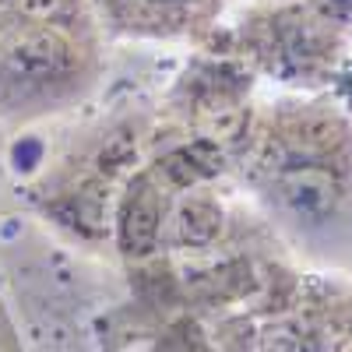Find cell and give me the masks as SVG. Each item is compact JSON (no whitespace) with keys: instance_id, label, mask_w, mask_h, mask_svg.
Returning a JSON list of instances; mask_svg holds the SVG:
<instances>
[{"instance_id":"6da1fadb","label":"cell","mask_w":352,"mask_h":352,"mask_svg":"<svg viewBox=\"0 0 352 352\" xmlns=\"http://www.w3.org/2000/svg\"><path fill=\"white\" fill-rule=\"evenodd\" d=\"M74 74V46L64 32L32 25L0 53V78L21 92H46Z\"/></svg>"},{"instance_id":"7a4b0ae2","label":"cell","mask_w":352,"mask_h":352,"mask_svg":"<svg viewBox=\"0 0 352 352\" xmlns=\"http://www.w3.org/2000/svg\"><path fill=\"white\" fill-rule=\"evenodd\" d=\"M275 190L285 204V212L292 219H300L307 226L317 222H328L338 212V201H342V184L338 176L320 166V162H292L278 173Z\"/></svg>"},{"instance_id":"3957f363","label":"cell","mask_w":352,"mask_h":352,"mask_svg":"<svg viewBox=\"0 0 352 352\" xmlns=\"http://www.w3.org/2000/svg\"><path fill=\"white\" fill-rule=\"evenodd\" d=\"M162 232V190L148 173H141L131 180L120 212H116V236H120L124 254L144 257L152 254Z\"/></svg>"},{"instance_id":"277c9868","label":"cell","mask_w":352,"mask_h":352,"mask_svg":"<svg viewBox=\"0 0 352 352\" xmlns=\"http://www.w3.org/2000/svg\"><path fill=\"white\" fill-rule=\"evenodd\" d=\"M219 169H222V152L212 141H194V144H187V148H176L166 159H159L162 180L180 187V190H190L194 184L208 180V176L219 173Z\"/></svg>"},{"instance_id":"5b68a950","label":"cell","mask_w":352,"mask_h":352,"mask_svg":"<svg viewBox=\"0 0 352 352\" xmlns=\"http://www.w3.org/2000/svg\"><path fill=\"white\" fill-rule=\"evenodd\" d=\"M222 232V208L208 197H184L173 215V236L180 247H208Z\"/></svg>"},{"instance_id":"8992f818","label":"cell","mask_w":352,"mask_h":352,"mask_svg":"<svg viewBox=\"0 0 352 352\" xmlns=\"http://www.w3.org/2000/svg\"><path fill=\"white\" fill-rule=\"evenodd\" d=\"M247 127V116L243 109L226 99V96H208L201 106H197V131H201V141H212L215 148L219 144H232Z\"/></svg>"},{"instance_id":"52a82bcc","label":"cell","mask_w":352,"mask_h":352,"mask_svg":"<svg viewBox=\"0 0 352 352\" xmlns=\"http://www.w3.org/2000/svg\"><path fill=\"white\" fill-rule=\"evenodd\" d=\"M138 159V138L131 131H116L106 144H102V155H99V169L106 176H127L134 169Z\"/></svg>"},{"instance_id":"ba28073f","label":"cell","mask_w":352,"mask_h":352,"mask_svg":"<svg viewBox=\"0 0 352 352\" xmlns=\"http://www.w3.org/2000/svg\"><path fill=\"white\" fill-rule=\"evenodd\" d=\"M11 4L25 21L46 25V28H53V21L67 18V11H71V0H11Z\"/></svg>"},{"instance_id":"9c48e42d","label":"cell","mask_w":352,"mask_h":352,"mask_svg":"<svg viewBox=\"0 0 352 352\" xmlns=\"http://www.w3.org/2000/svg\"><path fill=\"white\" fill-rule=\"evenodd\" d=\"M162 352H208V349H204V342H201V335H197L194 324H184V328H176L166 338Z\"/></svg>"},{"instance_id":"30bf717a","label":"cell","mask_w":352,"mask_h":352,"mask_svg":"<svg viewBox=\"0 0 352 352\" xmlns=\"http://www.w3.org/2000/svg\"><path fill=\"white\" fill-rule=\"evenodd\" d=\"M162 4H176V0H162Z\"/></svg>"},{"instance_id":"8fae6325","label":"cell","mask_w":352,"mask_h":352,"mask_svg":"<svg viewBox=\"0 0 352 352\" xmlns=\"http://www.w3.org/2000/svg\"><path fill=\"white\" fill-rule=\"evenodd\" d=\"M0 4H8V0H0Z\"/></svg>"}]
</instances>
